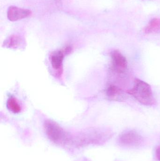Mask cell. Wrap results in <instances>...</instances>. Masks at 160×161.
<instances>
[{"label": "cell", "instance_id": "11", "mask_svg": "<svg viewBox=\"0 0 160 161\" xmlns=\"http://www.w3.org/2000/svg\"><path fill=\"white\" fill-rule=\"evenodd\" d=\"M156 155H157L158 159L160 161V146L157 148V151H156Z\"/></svg>", "mask_w": 160, "mask_h": 161}, {"label": "cell", "instance_id": "8", "mask_svg": "<svg viewBox=\"0 0 160 161\" xmlns=\"http://www.w3.org/2000/svg\"><path fill=\"white\" fill-rule=\"evenodd\" d=\"M7 107L10 111L14 114H18L21 111V107L18 100L14 97H10L8 99Z\"/></svg>", "mask_w": 160, "mask_h": 161}, {"label": "cell", "instance_id": "9", "mask_svg": "<svg viewBox=\"0 0 160 161\" xmlns=\"http://www.w3.org/2000/svg\"><path fill=\"white\" fill-rule=\"evenodd\" d=\"M160 29V19L155 18L151 20L148 25H147L144 29V32L146 34H150L153 32H156Z\"/></svg>", "mask_w": 160, "mask_h": 161}, {"label": "cell", "instance_id": "5", "mask_svg": "<svg viewBox=\"0 0 160 161\" xmlns=\"http://www.w3.org/2000/svg\"><path fill=\"white\" fill-rule=\"evenodd\" d=\"M32 14L31 10L11 6L7 10V18L10 21H17L27 18Z\"/></svg>", "mask_w": 160, "mask_h": 161}, {"label": "cell", "instance_id": "4", "mask_svg": "<svg viewBox=\"0 0 160 161\" xmlns=\"http://www.w3.org/2000/svg\"><path fill=\"white\" fill-rule=\"evenodd\" d=\"M112 68L115 72L123 74L127 68V61L126 58L118 50H114L111 53Z\"/></svg>", "mask_w": 160, "mask_h": 161}, {"label": "cell", "instance_id": "1", "mask_svg": "<svg viewBox=\"0 0 160 161\" xmlns=\"http://www.w3.org/2000/svg\"><path fill=\"white\" fill-rule=\"evenodd\" d=\"M127 93L143 105L152 106L156 104L151 86L143 80L135 79L133 87L129 90Z\"/></svg>", "mask_w": 160, "mask_h": 161}, {"label": "cell", "instance_id": "6", "mask_svg": "<svg viewBox=\"0 0 160 161\" xmlns=\"http://www.w3.org/2000/svg\"><path fill=\"white\" fill-rule=\"evenodd\" d=\"M141 137L134 131H129L123 133L119 138V142L123 145L132 146L140 142Z\"/></svg>", "mask_w": 160, "mask_h": 161}, {"label": "cell", "instance_id": "3", "mask_svg": "<svg viewBox=\"0 0 160 161\" xmlns=\"http://www.w3.org/2000/svg\"><path fill=\"white\" fill-rule=\"evenodd\" d=\"M71 51V47L66 46L62 50L55 51L51 55L50 63L53 69L60 75L63 71V61L65 56Z\"/></svg>", "mask_w": 160, "mask_h": 161}, {"label": "cell", "instance_id": "7", "mask_svg": "<svg viewBox=\"0 0 160 161\" xmlns=\"http://www.w3.org/2000/svg\"><path fill=\"white\" fill-rule=\"evenodd\" d=\"M106 94L109 99L113 101H122L126 98V96L122 89L113 84L108 86Z\"/></svg>", "mask_w": 160, "mask_h": 161}, {"label": "cell", "instance_id": "10", "mask_svg": "<svg viewBox=\"0 0 160 161\" xmlns=\"http://www.w3.org/2000/svg\"><path fill=\"white\" fill-rule=\"evenodd\" d=\"M21 39L17 36H10L8 39L6 41V44L7 46L9 47H14L17 46L20 43Z\"/></svg>", "mask_w": 160, "mask_h": 161}, {"label": "cell", "instance_id": "2", "mask_svg": "<svg viewBox=\"0 0 160 161\" xmlns=\"http://www.w3.org/2000/svg\"><path fill=\"white\" fill-rule=\"evenodd\" d=\"M45 128L48 137L54 142L62 143L66 140L65 133L54 122L49 121L46 122Z\"/></svg>", "mask_w": 160, "mask_h": 161}]
</instances>
